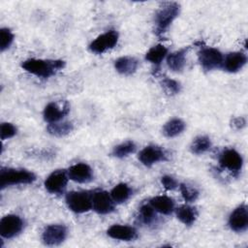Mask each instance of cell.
Returning <instances> with one entry per match:
<instances>
[{
    "label": "cell",
    "mask_w": 248,
    "mask_h": 248,
    "mask_svg": "<svg viewBox=\"0 0 248 248\" xmlns=\"http://www.w3.org/2000/svg\"><path fill=\"white\" fill-rule=\"evenodd\" d=\"M180 13V5L176 2H163L157 10L154 17L155 33L158 37H162L173 20Z\"/></svg>",
    "instance_id": "obj_2"
},
{
    "label": "cell",
    "mask_w": 248,
    "mask_h": 248,
    "mask_svg": "<svg viewBox=\"0 0 248 248\" xmlns=\"http://www.w3.org/2000/svg\"><path fill=\"white\" fill-rule=\"evenodd\" d=\"M211 147V140L207 136H199L194 139L190 145V150L193 154L201 155L209 150Z\"/></svg>",
    "instance_id": "obj_26"
},
{
    "label": "cell",
    "mask_w": 248,
    "mask_h": 248,
    "mask_svg": "<svg viewBox=\"0 0 248 248\" xmlns=\"http://www.w3.org/2000/svg\"><path fill=\"white\" fill-rule=\"evenodd\" d=\"M14 34L9 28H1L0 29V49L1 51L6 50L10 47L14 41Z\"/></svg>",
    "instance_id": "obj_31"
},
{
    "label": "cell",
    "mask_w": 248,
    "mask_h": 248,
    "mask_svg": "<svg viewBox=\"0 0 248 248\" xmlns=\"http://www.w3.org/2000/svg\"><path fill=\"white\" fill-rule=\"evenodd\" d=\"M68 176L78 183H88L93 179V170L85 163H78L69 168Z\"/></svg>",
    "instance_id": "obj_15"
},
{
    "label": "cell",
    "mask_w": 248,
    "mask_h": 248,
    "mask_svg": "<svg viewBox=\"0 0 248 248\" xmlns=\"http://www.w3.org/2000/svg\"><path fill=\"white\" fill-rule=\"evenodd\" d=\"M118 32L115 30H108L104 34L99 35L89 45V50L96 54H102L108 49L115 46L118 42Z\"/></svg>",
    "instance_id": "obj_6"
},
{
    "label": "cell",
    "mask_w": 248,
    "mask_h": 248,
    "mask_svg": "<svg viewBox=\"0 0 248 248\" xmlns=\"http://www.w3.org/2000/svg\"><path fill=\"white\" fill-rule=\"evenodd\" d=\"M92 196L88 191H72L66 195L65 201L73 212L84 213L92 208Z\"/></svg>",
    "instance_id": "obj_4"
},
{
    "label": "cell",
    "mask_w": 248,
    "mask_h": 248,
    "mask_svg": "<svg viewBox=\"0 0 248 248\" xmlns=\"http://www.w3.org/2000/svg\"><path fill=\"white\" fill-rule=\"evenodd\" d=\"M139 66V62L135 57L132 56H122L114 61L115 70L124 76L133 75Z\"/></svg>",
    "instance_id": "obj_18"
},
{
    "label": "cell",
    "mask_w": 248,
    "mask_h": 248,
    "mask_svg": "<svg viewBox=\"0 0 248 248\" xmlns=\"http://www.w3.org/2000/svg\"><path fill=\"white\" fill-rule=\"evenodd\" d=\"M182 198L186 202H195L199 197V191L193 187L188 186L187 184L181 183L179 186Z\"/></svg>",
    "instance_id": "obj_30"
},
{
    "label": "cell",
    "mask_w": 248,
    "mask_h": 248,
    "mask_svg": "<svg viewBox=\"0 0 248 248\" xmlns=\"http://www.w3.org/2000/svg\"><path fill=\"white\" fill-rule=\"evenodd\" d=\"M198 59L202 68L205 71L221 68L224 61L222 52L214 47L202 48L198 53Z\"/></svg>",
    "instance_id": "obj_5"
},
{
    "label": "cell",
    "mask_w": 248,
    "mask_h": 248,
    "mask_svg": "<svg viewBox=\"0 0 248 248\" xmlns=\"http://www.w3.org/2000/svg\"><path fill=\"white\" fill-rule=\"evenodd\" d=\"M176 217L184 225L191 226L197 220L198 212L195 207L188 204H183L176 208Z\"/></svg>",
    "instance_id": "obj_21"
},
{
    "label": "cell",
    "mask_w": 248,
    "mask_h": 248,
    "mask_svg": "<svg viewBox=\"0 0 248 248\" xmlns=\"http://www.w3.org/2000/svg\"><path fill=\"white\" fill-rule=\"evenodd\" d=\"M231 125H232V127L233 129H235V130H241L242 128L245 127V125H246V120H245L244 117H241V116H239V117H234V118L232 119Z\"/></svg>",
    "instance_id": "obj_34"
},
{
    "label": "cell",
    "mask_w": 248,
    "mask_h": 248,
    "mask_svg": "<svg viewBox=\"0 0 248 248\" xmlns=\"http://www.w3.org/2000/svg\"><path fill=\"white\" fill-rule=\"evenodd\" d=\"M138 158L145 167H152L158 162L167 160V154L160 146L147 145L139 153Z\"/></svg>",
    "instance_id": "obj_13"
},
{
    "label": "cell",
    "mask_w": 248,
    "mask_h": 248,
    "mask_svg": "<svg viewBox=\"0 0 248 248\" xmlns=\"http://www.w3.org/2000/svg\"><path fill=\"white\" fill-rule=\"evenodd\" d=\"M187 48H181L172 53H170L167 57V65L173 72H180L183 70L186 61Z\"/></svg>",
    "instance_id": "obj_20"
},
{
    "label": "cell",
    "mask_w": 248,
    "mask_h": 248,
    "mask_svg": "<svg viewBox=\"0 0 248 248\" xmlns=\"http://www.w3.org/2000/svg\"><path fill=\"white\" fill-rule=\"evenodd\" d=\"M70 111V105L67 101L63 103L57 102H50L48 103L43 112V116L46 122L55 123L65 117Z\"/></svg>",
    "instance_id": "obj_10"
},
{
    "label": "cell",
    "mask_w": 248,
    "mask_h": 248,
    "mask_svg": "<svg viewBox=\"0 0 248 248\" xmlns=\"http://www.w3.org/2000/svg\"><path fill=\"white\" fill-rule=\"evenodd\" d=\"M149 203L155 211L161 214L169 215L174 210V202L168 196H156L149 201Z\"/></svg>",
    "instance_id": "obj_19"
},
{
    "label": "cell",
    "mask_w": 248,
    "mask_h": 248,
    "mask_svg": "<svg viewBox=\"0 0 248 248\" xmlns=\"http://www.w3.org/2000/svg\"><path fill=\"white\" fill-rule=\"evenodd\" d=\"M113 200L107 191H97L92 196V208L99 214H108L114 209Z\"/></svg>",
    "instance_id": "obj_14"
},
{
    "label": "cell",
    "mask_w": 248,
    "mask_h": 248,
    "mask_svg": "<svg viewBox=\"0 0 248 248\" xmlns=\"http://www.w3.org/2000/svg\"><path fill=\"white\" fill-rule=\"evenodd\" d=\"M131 195H132V190L129 187V185L126 183H119L115 185L110 192V196L113 202L116 203H122L126 202Z\"/></svg>",
    "instance_id": "obj_25"
},
{
    "label": "cell",
    "mask_w": 248,
    "mask_h": 248,
    "mask_svg": "<svg viewBox=\"0 0 248 248\" xmlns=\"http://www.w3.org/2000/svg\"><path fill=\"white\" fill-rule=\"evenodd\" d=\"M161 183L164 186V188L167 189V190H174L178 186L177 181L170 175L162 176Z\"/></svg>",
    "instance_id": "obj_33"
},
{
    "label": "cell",
    "mask_w": 248,
    "mask_h": 248,
    "mask_svg": "<svg viewBox=\"0 0 248 248\" xmlns=\"http://www.w3.org/2000/svg\"><path fill=\"white\" fill-rule=\"evenodd\" d=\"M139 214H140V221L144 225H151V224L154 223V221L156 219L155 209L150 205V203L149 204H147V203L142 204L140 208Z\"/></svg>",
    "instance_id": "obj_28"
},
{
    "label": "cell",
    "mask_w": 248,
    "mask_h": 248,
    "mask_svg": "<svg viewBox=\"0 0 248 248\" xmlns=\"http://www.w3.org/2000/svg\"><path fill=\"white\" fill-rule=\"evenodd\" d=\"M36 180V175L27 170L4 169L0 170V187L4 189L8 186L18 184H30Z\"/></svg>",
    "instance_id": "obj_3"
},
{
    "label": "cell",
    "mask_w": 248,
    "mask_h": 248,
    "mask_svg": "<svg viewBox=\"0 0 248 248\" xmlns=\"http://www.w3.org/2000/svg\"><path fill=\"white\" fill-rule=\"evenodd\" d=\"M247 62V57L243 52L233 51L226 55L223 61V69L229 73H236L241 70Z\"/></svg>",
    "instance_id": "obj_17"
},
{
    "label": "cell",
    "mask_w": 248,
    "mask_h": 248,
    "mask_svg": "<svg viewBox=\"0 0 248 248\" xmlns=\"http://www.w3.org/2000/svg\"><path fill=\"white\" fill-rule=\"evenodd\" d=\"M219 165L232 173H238L243 166L242 156L232 148H227L219 156Z\"/></svg>",
    "instance_id": "obj_8"
},
{
    "label": "cell",
    "mask_w": 248,
    "mask_h": 248,
    "mask_svg": "<svg viewBox=\"0 0 248 248\" xmlns=\"http://www.w3.org/2000/svg\"><path fill=\"white\" fill-rule=\"evenodd\" d=\"M137 149V146L133 140H126L115 145L112 149V155L116 158H125L130 154L134 153Z\"/></svg>",
    "instance_id": "obj_27"
},
{
    "label": "cell",
    "mask_w": 248,
    "mask_h": 248,
    "mask_svg": "<svg viewBox=\"0 0 248 248\" xmlns=\"http://www.w3.org/2000/svg\"><path fill=\"white\" fill-rule=\"evenodd\" d=\"M68 172L64 170H56L52 171L45 180V188L51 194H62L68 183Z\"/></svg>",
    "instance_id": "obj_9"
},
{
    "label": "cell",
    "mask_w": 248,
    "mask_h": 248,
    "mask_svg": "<svg viewBox=\"0 0 248 248\" xmlns=\"http://www.w3.org/2000/svg\"><path fill=\"white\" fill-rule=\"evenodd\" d=\"M67 228L63 225H49L42 233V241L47 246L61 244L67 237Z\"/></svg>",
    "instance_id": "obj_11"
},
{
    "label": "cell",
    "mask_w": 248,
    "mask_h": 248,
    "mask_svg": "<svg viewBox=\"0 0 248 248\" xmlns=\"http://www.w3.org/2000/svg\"><path fill=\"white\" fill-rule=\"evenodd\" d=\"M107 233L109 237L122 241H132L138 237L137 231L133 227L125 225H112L108 229Z\"/></svg>",
    "instance_id": "obj_16"
},
{
    "label": "cell",
    "mask_w": 248,
    "mask_h": 248,
    "mask_svg": "<svg viewBox=\"0 0 248 248\" xmlns=\"http://www.w3.org/2000/svg\"><path fill=\"white\" fill-rule=\"evenodd\" d=\"M65 67L63 60H49V59H36L30 58L22 62L21 68L41 78H48L54 76L58 71Z\"/></svg>",
    "instance_id": "obj_1"
},
{
    "label": "cell",
    "mask_w": 248,
    "mask_h": 248,
    "mask_svg": "<svg viewBox=\"0 0 248 248\" xmlns=\"http://www.w3.org/2000/svg\"><path fill=\"white\" fill-rule=\"evenodd\" d=\"M0 134H1V140H5L7 139H11L16 134V128L15 125L9 122H3L1 124L0 128Z\"/></svg>",
    "instance_id": "obj_32"
},
{
    "label": "cell",
    "mask_w": 248,
    "mask_h": 248,
    "mask_svg": "<svg viewBox=\"0 0 248 248\" xmlns=\"http://www.w3.org/2000/svg\"><path fill=\"white\" fill-rule=\"evenodd\" d=\"M185 122L180 118H172L163 126V134L167 138H174L180 135L185 129Z\"/></svg>",
    "instance_id": "obj_23"
},
{
    "label": "cell",
    "mask_w": 248,
    "mask_h": 248,
    "mask_svg": "<svg viewBox=\"0 0 248 248\" xmlns=\"http://www.w3.org/2000/svg\"><path fill=\"white\" fill-rule=\"evenodd\" d=\"M168 54V48L163 45H156L152 46L145 54V59L149 61L152 65L158 69L163 61V59Z\"/></svg>",
    "instance_id": "obj_22"
},
{
    "label": "cell",
    "mask_w": 248,
    "mask_h": 248,
    "mask_svg": "<svg viewBox=\"0 0 248 248\" xmlns=\"http://www.w3.org/2000/svg\"><path fill=\"white\" fill-rule=\"evenodd\" d=\"M48 134L54 137H64L69 135L74 130V125L72 122L65 121V122H55L49 123L46 127Z\"/></svg>",
    "instance_id": "obj_24"
},
{
    "label": "cell",
    "mask_w": 248,
    "mask_h": 248,
    "mask_svg": "<svg viewBox=\"0 0 248 248\" xmlns=\"http://www.w3.org/2000/svg\"><path fill=\"white\" fill-rule=\"evenodd\" d=\"M24 226L18 215L8 214L0 220V234L4 238H13L20 233Z\"/></svg>",
    "instance_id": "obj_7"
},
{
    "label": "cell",
    "mask_w": 248,
    "mask_h": 248,
    "mask_svg": "<svg viewBox=\"0 0 248 248\" xmlns=\"http://www.w3.org/2000/svg\"><path fill=\"white\" fill-rule=\"evenodd\" d=\"M161 84L164 90L170 95H175L181 90V84L178 81L170 78H164L161 81Z\"/></svg>",
    "instance_id": "obj_29"
},
{
    "label": "cell",
    "mask_w": 248,
    "mask_h": 248,
    "mask_svg": "<svg viewBox=\"0 0 248 248\" xmlns=\"http://www.w3.org/2000/svg\"><path fill=\"white\" fill-rule=\"evenodd\" d=\"M229 227L235 232H245L248 228V209L247 205L242 203L237 206L229 216Z\"/></svg>",
    "instance_id": "obj_12"
}]
</instances>
